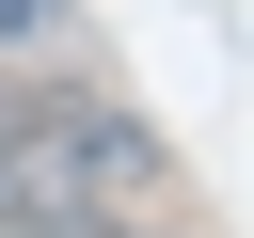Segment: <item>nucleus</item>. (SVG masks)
<instances>
[{
  "label": "nucleus",
  "instance_id": "obj_1",
  "mask_svg": "<svg viewBox=\"0 0 254 238\" xmlns=\"http://www.w3.org/2000/svg\"><path fill=\"white\" fill-rule=\"evenodd\" d=\"M0 175H16V222H95V206H159L175 190V143L127 111V95H16L0 127Z\"/></svg>",
  "mask_w": 254,
  "mask_h": 238
},
{
  "label": "nucleus",
  "instance_id": "obj_2",
  "mask_svg": "<svg viewBox=\"0 0 254 238\" xmlns=\"http://www.w3.org/2000/svg\"><path fill=\"white\" fill-rule=\"evenodd\" d=\"M16 48H64V0H0V63Z\"/></svg>",
  "mask_w": 254,
  "mask_h": 238
},
{
  "label": "nucleus",
  "instance_id": "obj_3",
  "mask_svg": "<svg viewBox=\"0 0 254 238\" xmlns=\"http://www.w3.org/2000/svg\"><path fill=\"white\" fill-rule=\"evenodd\" d=\"M0 238H159L143 206H95V222H0Z\"/></svg>",
  "mask_w": 254,
  "mask_h": 238
},
{
  "label": "nucleus",
  "instance_id": "obj_4",
  "mask_svg": "<svg viewBox=\"0 0 254 238\" xmlns=\"http://www.w3.org/2000/svg\"><path fill=\"white\" fill-rule=\"evenodd\" d=\"M0 127H16V63H0Z\"/></svg>",
  "mask_w": 254,
  "mask_h": 238
}]
</instances>
